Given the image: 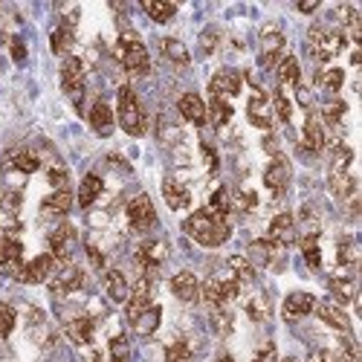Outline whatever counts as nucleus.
<instances>
[{"mask_svg":"<svg viewBox=\"0 0 362 362\" xmlns=\"http://www.w3.org/2000/svg\"><path fill=\"white\" fill-rule=\"evenodd\" d=\"M183 229H186V235L192 238L195 243L209 246V250H212V246L226 243V241H229V235H232L226 218L218 215V212H212V209H200V212H195L192 218L183 223Z\"/></svg>","mask_w":362,"mask_h":362,"instance_id":"1","label":"nucleus"},{"mask_svg":"<svg viewBox=\"0 0 362 362\" xmlns=\"http://www.w3.org/2000/svg\"><path fill=\"white\" fill-rule=\"evenodd\" d=\"M116 55H119V61H122V67L128 70V73H133V75H145L148 70H151V59H148V50H145V44L139 41L133 32H125L122 38H119V44H116Z\"/></svg>","mask_w":362,"mask_h":362,"instance_id":"2","label":"nucleus"},{"mask_svg":"<svg viewBox=\"0 0 362 362\" xmlns=\"http://www.w3.org/2000/svg\"><path fill=\"white\" fill-rule=\"evenodd\" d=\"M116 119H119L122 130L130 133V137H142L145 133V113L139 107L137 93H133L130 87H119V113H116Z\"/></svg>","mask_w":362,"mask_h":362,"instance_id":"3","label":"nucleus"},{"mask_svg":"<svg viewBox=\"0 0 362 362\" xmlns=\"http://www.w3.org/2000/svg\"><path fill=\"white\" fill-rule=\"evenodd\" d=\"M308 44H310V55L316 61H331L342 52V47H345V35L325 29V27H313L308 35Z\"/></svg>","mask_w":362,"mask_h":362,"instance_id":"4","label":"nucleus"},{"mask_svg":"<svg viewBox=\"0 0 362 362\" xmlns=\"http://www.w3.org/2000/svg\"><path fill=\"white\" fill-rule=\"evenodd\" d=\"M238 293H241V284L235 278H209L203 284V299L212 308H226Z\"/></svg>","mask_w":362,"mask_h":362,"instance_id":"5","label":"nucleus"},{"mask_svg":"<svg viewBox=\"0 0 362 362\" xmlns=\"http://www.w3.org/2000/svg\"><path fill=\"white\" fill-rule=\"evenodd\" d=\"M128 223H130L137 232H148L151 226L157 223L154 203H151L148 195H139V197H133V200H130V206H128Z\"/></svg>","mask_w":362,"mask_h":362,"instance_id":"6","label":"nucleus"},{"mask_svg":"<svg viewBox=\"0 0 362 362\" xmlns=\"http://www.w3.org/2000/svg\"><path fill=\"white\" fill-rule=\"evenodd\" d=\"M151 296H154V281H151V276H142L137 284L130 287V296H128V322H133L142 310L151 308Z\"/></svg>","mask_w":362,"mask_h":362,"instance_id":"7","label":"nucleus"},{"mask_svg":"<svg viewBox=\"0 0 362 362\" xmlns=\"http://www.w3.org/2000/svg\"><path fill=\"white\" fill-rule=\"evenodd\" d=\"M61 87L67 90V96L79 102L82 93H84V64L75 59V55H70V59L64 61L61 67Z\"/></svg>","mask_w":362,"mask_h":362,"instance_id":"8","label":"nucleus"},{"mask_svg":"<svg viewBox=\"0 0 362 362\" xmlns=\"http://www.w3.org/2000/svg\"><path fill=\"white\" fill-rule=\"evenodd\" d=\"M21 255H24V246H21V241H17L12 232H6V229H0V264L6 266V270L17 278V273L24 270L21 266Z\"/></svg>","mask_w":362,"mask_h":362,"instance_id":"9","label":"nucleus"},{"mask_svg":"<svg viewBox=\"0 0 362 362\" xmlns=\"http://www.w3.org/2000/svg\"><path fill=\"white\" fill-rule=\"evenodd\" d=\"M243 87V75L238 70H218L212 75V82H209V90H212V96L223 99V96H238Z\"/></svg>","mask_w":362,"mask_h":362,"instance_id":"10","label":"nucleus"},{"mask_svg":"<svg viewBox=\"0 0 362 362\" xmlns=\"http://www.w3.org/2000/svg\"><path fill=\"white\" fill-rule=\"evenodd\" d=\"M264 186L270 188V192L281 195L284 188L290 186V163L276 154V160H273L270 165H266V171H264Z\"/></svg>","mask_w":362,"mask_h":362,"instance_id":"11","label":"nucleus"},{"mask_svg":"<svg viewBox=\"0 0 362 362\" xmlns=\"http://www.w3.org/2000/svg\"><path fill=\"white\" fill-rule=\"evenodd\" d=\"M52 266H55V258L52 255H38L32 258L21 273H17V281H24V284H41L52 276Z\"/></svg>","mask_w":362,"mask_h":362,"instance_id":"12","label":"nucleus"},{"mask_svg":"<svg viewBox=\"0 0 362 362\" xmlns=\"http://www.w3.org/2000/svg\"><path fill=\"white\" fill-rule=\"evenodd\" d=\"M266 241H270L273 246H287L296 241V220L293 215H278L273 223H270V229H266Z\"/></svg>","mask_w":362,"mask_h":362,"instance_id":"13","label":"nucleus"},{"mask_svg":"<svg viewBox=\"0 0 362 362\" xmlns=\"http://www.w3.org/2000/svg\"><path fill=\"white\" fill-rule=\"evenodd\" d=\"M73 246H75V229L70 223L59 226V229H52L50 235V250H52V258H59V261H70L73 255Z\"/></svg>","mask_w":362,"mask_h":362,"instance_id":"14","label":"nucleus"},{"mask_svg":"<svg viewBox=\"0 0 362 362\" xmlns=\"http://www.w3.org/2000/svg\"><path fill=\"white\" fill-rule=\"evenodd\" d=\"M246 116L250 122L261 130H270L273 125V110H270V99L264 96V93H252V99L246 102Z\"/></svg>","mask_w":362,"mask_h":362,"instance_id":"15","label":"nucleus"},{"mask_svg":"<svg viewBox=\"0 0 362 362\" xmlns=\"http://www.w3.org/2000/svg\"><path fill=\"white\" fill-rule=\"evenodd\" d=\"M316 316L325 322V325H331V328H336V331H342V333H348L351 331V319H348V313L339 308V304H333V301H316Z\"/></svg>","mask_w":362,"mask_h":362,"instance_id":"16","label":"nucleus"},{"mask_svg":"<svg viewBox=\"0 0 362 362\" xmlns=\"http://www.w3.org/2000/svg\"><path fill=\"white\" fill-rule=\"evenodd\" d=\"M313 308H316V296H310V293H290L287 299H284L281 313H284V319H287V322H293V319H301V316L313 313Z\"/></svg>","mask_w":362,"mask_h":362,"instance_id":"17","label":"nucleus"},{"mask_svg":"<svg viewBox=\"0 0 362 362\" xmlns=\"http://www.w3.org/2000/svg\"><path fill=\"white\" fill-rule=\"evenodd\" d=\"M165 258H168V243L160 241V238L145 241V243L139 246V250H137V261H139L142 266H148V270H154V266H160Z\"/></svg>","mask_w":362,"mask_h":362,"instance_id":"18","label":"nucleus"},{"mask_svg":"<svg viewBox=\"0 0 362 362\" xmlns=\"http://www.w3.org/2000/svg\"><path fill=\"white\" fill-rule=\"evenodd\" d=\"M284 52V35L281 32H264L261 35V67L264 70H270V67H276V61H278V55Z\"/></svg>","mask_w":362,"mask_h":362,"instance_id":"19","label":"nucleus"},{"mask_svg":"<svg viewBox=\"0 0 362 362\" xmlns=\"http://www.w3.org/2000/svg\"><path fill=\"white\" fill-rule=\"evenodd\" d=\"M82 284H84V273L79 270V266L67 264L64 270L52 278V293H55V296H67V293H73V290H79Z\"/></svg>","mask_w":362,"mask_h":362,"instance_id":"20","label":"nucleus"},{"mask_svg":"<svg viewBox=\"0 0 362 362\" xmlns=\"http://www.w3.org/2000/svg\"><path fill=\"white\" fill-rule=\"evenodd\" d=\"M171 293H174L180 301H195V299L200 296V281H197V276L188 273V270L177 273L174 278H171Z\"/></svg>","mask_w":362,"mask_h":362,"instance_id":"21","label":"nucleus"},{"mask_svg":"<svg viewBox=\"0 0 362 362\" xmlns=\"http://www.w3.org/2000/svg\"><path fill=\"white\" fill-rule=\"evenodd\" d=\"M180 113H183V119L186 122H192V125H203L209 116H206V102L197 96V93H186V96H180L177 102Z\"/></svg>","mask_w":362,"mask_h":362,"instance_id":"22","label":"nucleus"},{"mask_svg":"<svg viewBox=\"0 0 362 362\" xmlns=\"http://www.w3.org/2000/svg\"><path fill=\"white\" fill-rule=\"evenodd\" d=\"M64 331H67V336L75 342V345H90V342H93V333H96V325H93V319L79 316V319L67 322Z\"/></svg>","mask_w":362,"mask_h":362,"instance_id":"23","label":"nucleus"},{"mask_svg":"<svg viewBox=\"0 0 362 362\" xmlns=\"http://www.w3.org/2000/svg\"><path fill=\"white\" fill-rule=\"evenodd\" d=\"M163 197H165V203H168L171 209H186L188 203H192L188 188H186L183 183H177V180H171V177L163 183Z\"/></svg>","mask_w":362,"mask_h":362,"instance_id":"24","label":"nucleus"},{"mask_svg":"<svg viewBox=\"0 0 362 362\" xmlns=\"http://www.w3.org/2000/svg\"><path fill=\"white\" fill-rule=\"evenodd\" d=\"M90 125H93V130H96L99 137H110L113 133V110L105 102H96L93 110H90Z\"/></svg>","mask_w":362,"mask_h":362,"instance_id":"25","label":"nucleus"},{"mask_svg":"<svg viewBox=\"0 0 362 362\" xmlns=\"http://www.w3.org/2000/svg\"><path fill=\"white\" fill-rule=\"evenodd\" d=\"M160 319H163V310L157 308V304H151V308L142 310L137 319L130 322V325H133V331H137L139 336H148V333H154L160 328Z\"/></svg>","mask_w":362,"mask_h":362,"instance_id":"26","label":"nucleus"},{"mask_svg":"<svg viewBox=\"0 0 362 362\" xmlns=\"http://www.w3.org/2000/svg\"><path fill=\"white\" fill-rule=\"evenodd\" d=\"M105 287H107V296L113 301H128V296H130V284L119 270H110L105 276Z\"/></svg>","mask_w":362,"mask_h":362,"instance_id":"27","label":"nucleus"},{"mask_svg":"<svg viewBox=\"0 0 362 362\" xmlns=\"http://www.w3.org/2000/svg\"><path fill=\"white\" fill-rule=\"evenodd\" d=\"M142 9L148 12V17H151L154 24H168L171 17L177 15V6H174V3H165V0H145Z\"/></svg>","mask_w":362,"mask_h":362,"instance_id":"28","label":"nucleus"},{"mask_svg":"<svg viewBox=\"0 0 362 362\" xmlns=\"http://www.w3.org/2000/svg\"><path fill=\"white\" fill-rule=\"evenodd\" d=\"M328 287H331V293H333V299H336L333 304H339V308L356 299V284H354V278H331Z\"/></svg>","mask_w":362,"mask_h":362,"instance_id":"29","label":"nucleus"},{"mask_svg":"<svg viewBox=\"0 0 362 362\" xmlns=\"http://www.w3.org/2000/svg\"><path fill=\"white\" fill-rule=\"evenodd\" d=\"M304 148L308 151L325 148V130H322V122L316 116H308V122H304Z\"/></svg>","mask_w":362,"mask_h":362,"instance_id":"30","label":"nucleus"},{"mask_svg":"<svg viewBox=\"0 0 362 362\" xmlns=\"http://www.w3.org/2000/svg\"><path fill=\"white\" fill-rule=\"evenodd\" d=\"M70 206H73L70 188H64V192H52V195L41 203V209H44L47 215H67V212H70Z\"/></svg>","mask_w":362,"mask_h":362,"instance_id":"31","label":"nucleus"},{"mask_svg":"<svg viewBox=\"0 0 362 362\" xmlns=\"http://www.w3.org/2000/svg\"><path fill=\"white\" fill-rule=\"evenodd\" d=\"M99 195H102V180H99L96 174H87V177L82 180V186H79V206H82V209L93 206Z\"/></svg>","mask_w":362,"mask_h":362,"instance_id":"32","label":"nucleus"},{"mask_svg":"<svg viewBox=\"0 0 362 362\" xmlns=\"http://www.w3.org/2000/svg\"><path fill=\"white\" fill-rule=\"evenodd\" d=\"M163 52H165L168 61H174V64H180V67H186L188 61H192V55H188L186 44L177 41V38H165V41H163Z\"/></svg>","mask_w":362,"mask_h":362,"instance_id":"33","label":"nucleus"},{"mask_svg":"<svg viewBox=\"0 0 362 362\" xmlns=\"http://www.w3.org/2000/svg\"><path fill=\"white\" fill-rule=\"evenodd\" d=\"M206 116H212V125L223 128L226 122L232 119V105L226 102V99H218V96H212V105L206 107Z\"/></svg>","mask_w":362,"mask_h":362,"instance_id":"34","label":"nucleus"},{"mask_svg":"<svg viewBox=\"0 0 362 362\" xmlns=\"http://www.w3.org/2000/svg\"><path fill=\"white\" fill-rule=\"evenodd\" d=\"M299 79H301V70H299V61L293 59V55H287V59H281V64H278V82H281V87L284 84H299Z\"/></svg>","mask_w":362,"mask_h":362,"instance_id":"35","label":"nucleus"},{"mask_svg":"<svg viewBox=\"0 0 362 362\" xmlns=\"http://www.w3.org/2000/svg\"><path fill=\"white\" fill-rule=\"evenodd\" d=\"M273 252H276V246L264 238V241L250 243V258H246V261H252V264H258V266H266V264L273 261Z\"/></svg>","mask_w":362,"mask_h":362,"instance_id":"36","label":"nucleus"},{"mask_svg":"<svg viewBox=\"0 0 362 362\" xmlns=\"http://www.w3.org/2000/svg\"><path fill=\"white\" fill-rule=\"evenodd\" d=\"M319 362H354V345H348V342L331 345L319 354Z\"/></svg>","mask_w":362,"mask_h":362,"instance_id":"37","label":"nucleus"},{"mask_svg":"<svg viewBox=\"0 0 362 362\" xmlns=\"http://www.w3.org/2000/svg\"><path fill=\"white\" fill-rule=\"evenodd\" d=\"M229 270L235 273V281H238V284H252V281H255L252 264L246 261V258H241V255H232V258H229Z\"/></svg>","mask_w":362,"mask_h":362,"instance_id":"38","label":"nucleus"},{"mask_svg":"<svg viewBox=\"0 0 362 362\" xmlns=\"http://www.w3.org/2000/svg\"><path fill=\"white\" fill-rule=\"evenodd\" d=\"M316 238H319V232H308L301 238V250H304V261H308L313 270H319L322 266V252H319V243H316Z\"/></svg>","mask_w":362,"mask_h":362,"instance_id":"39","label":"nucleus"},{"mask_svg":"<svg viewBox=\"0 0 362 362\" xmlns=\"http://www.w3.org/2000/svg\"><path fill=\"white\" fill-rule=\"evenodd\" d=\"M6 165L24 171V174H32V171H38V165H41V163H38V157L29 154V151H17V154L6 157Z\"/></svg>","mask_w":362,"mask_h":362,"instance_id":"40","label":"nucleus"},{"mask_svg":"<svg viewBox=\"0 0 362 362\" xmlns=\"http://www.w3.org/2000/svg\"><path fill=\"white\" fill-rule=\"evenodd\" d=\"M50 44H52V52H67L70 47H73V24H61L59 29L52 32V38H50Z\"/></svg>","mask_w":362,"mask_h":362,"instance_id":"41","label":"nucleus"},{"mask_svg":"<svg viewBox=\"0 0 362 362\" xmlns=\"http://www.w3.org/2000/svg\"><path fill=\"white\" fill-rule=\"evenodd\" d=\"M354 154L348 145H336L333 148V163H331V174H348V165H351Z\"/></svg>","mask_w":362,"mask_h":362,"instance_id":"42","label":"nucleus"},{"mask_svg":"<svg viewBox=\"0 0 362 362\" xmlns=\"http://www.w3.org/2000/svg\"><path fill=\"white\" fill-rule=\"evenodd\" d=\"M342 82H345V73H342L339 67H331V70H322L319 73V84L325 87L328 93H339Z\"/></svg>","mask_w":362,"mask_h":362,"instance_id":"43","label":"nucleus"},{"mask_svg":"<svg viewBox=\"0 0 362 362\" xmlns=\"http://www.w3.org/2000/svg\"><path fill=\"white\" fill-rule=\"evenodd\" d=\"M273 107H276V116H278L281 122H290V116H293V105H290L287 96H284L281 87L273 93Z\"/></svg>","mask_w":362,"mask_h":362,"instance_id":"44","label":"nucleus"},{"mask_svg":"<svg viewBox=\"0 0 362 362\" xmlns=\"http://www.w3.org/2000/svg\"><path fill=\"white\" fill-rule=\"evenodd\" d=\"M107 356H110V362H130V345H128V339H125V336L113 339Z\"/></svg>","mask_w":362,"mask_h":362,"instance_id":"45","label":"nucleus"},{"mask_svg":"<svg viewBox=\"0 0 362 362\" xmlns=\"http://www.w3.org/2000/svg\"><path fill=\"white\" fill-rule=\"evenodd\" d=\"M336 261H339L342 266H351V264L356 261V243H354V241H339V246H336Z\"/></svg>","mask_w":362,"mask_h":362,"instance_id":"46","label":"nucleus"},{"mask_svg":"<svg viewBox=\"0 0 362 362\" xmlns=\"http://www.w3.org/2000/svg\"><path fill=\"white\" fill-rule=\"evenodd\" d=\"M209 209L226 218V212L232 209V203H229V192H226V188H218V192L212 195V200H209Z\"/></svg>","mask_w":362,"mask_h":362,"instance_id":"47","label":"nucleus"},{"mask_svg":"<svg viewBox=\"0 0 362 362\" xmlns=\"http://www.w3.org/2000/svg\"><path fill=\"white\" fill-rule=\"evenodd\" d=\"M15 331V310L9 304H0V339H6Z\"/></svg>","mask_w":362,"mask_h":362,"instance_id":"48","label":"nucleus"},{"mask_svg":"<svg viewBox=\"0 0 362 362\" xmlns=\"http://www.w3.org/2000/svg\"><path fill=\"white\" fill-rule=\"evenodd\" d=\"M188 356H192V348H188L186 342H174V345H168V351H165L168 362H186Z\"/></svg>","mask_w":362,"mask_h":362,"instance_id":"49","label":"nucleus"},{"mask_svg":"<svg viewBox=\"0 0 362 362\" xmlns=\"http://www.w3.org/2000/svg\"><path fill=\"white\" fill-rule=\"evenodd\" d=\"M67 180H70V174H67L64 165H52V168H50V183L55 186V192H64Z\"/></svg>","mask_w":362,"mask_h":362,"instance_id":"50","label":"nucleus"},{"mask_svg":"<svg viewBox=\"0 0 362 362\" xmlns=\"http://www.w3.org/2000/svg\"><path fill=\"white\" fill-rule=\"evenodd\" d=\"M345 110H348V107H345V102H339V99H336V102L325 105V110H322V113H325V119H328L331 125H336L342 116H345Z\"/></svg>","mask_w":362,"mask_h":362,"instance_id":"51","label":"nucleus"},{"mask_svg":"<svg viewBox=\"0 0 362 362\" xmlns=\"http://www.w3.org/2000/svg\"><path fill=\"white\" fill-rule=\"evenodd\" d=\"M0 206H3V212L15 215L17 206H21V195H17V192H3V195H0Z\"/></svg>","mask_w":362,"mask_h":362,"instance_id":"52","label":"nucleus"},{"mask_svg":"<svg viewBox=\"0 0 362 362\" xmlns=\"http://www.w3.org/2000/svg\"><path fill=\"white\" fill-rule=\"evenodd\" d=\"M212 322H215V328H218L220 333H229V331H232V316H229V313H220V308H218V313H215Z\"/></svg>","mask_w":362,"mask_h":362,"instance_id":"53","label":"nucleus"},{"mask_svg":"<svg viewBox=\"0 0 362 362\" xmlns=\"http://www.w3.org/2000/svg\"><path fill=\"white\" fill-rule=\"evenodd\" d=\"M246 313H250L252 319H264L266 316V304L261 299H252L250 304H246Z\"/></svg>","mask_w":362,"mask_h":362,"instance_id":"54","label":"nucleus"},{"mask_svg":"<svg viewBox=\"0 0 362 362\" xmlns=\"http://www.w3.org/2000/svg\"><path fill=\"white\" fill-rule=\"evenodd\" d=\"M252 362H278V354H276V345H264Z\"/></svg>","mask_w":362,"mask_h":362,"instance_id":"55","label":"nucleus"},{"mask_svg":"<svg viewBox=\"0 0 362 362\" xmlns=\"http://www.w3.org/2000/svg\"><path fill=\"white\" fill-rule=\"evenodd\" d=\"M12 59H15V61H24V59H27V50H24L21 38H12Z\"/></svg>","mask_w":362,"mask_h":362,"instance_id":"56","label":"nucleus"},{"mask_svg":"<svg viewBox=\"0 0 362 362\" xmlns=\"http://www.w3.org/2000/svg\"><path fill=\"white\" fill-rule=\"evenodd\" d=\"M87 255H90V264L96 266V270H102V266H105V255L96 250V246H87Z\"/></svg>","mask_w":362,"mask_h":362,"instance_id":"57","label":"nucleus"},{"mask_svg":"<svg viewBox=\"0 0 362 362\" xmlns=\"http://www.w3.org/2000/svg\"><path fill=\"white\" fill-rule=\"evenodd\" d=\"M255 206V195L252 192H241L238 195V209H243V212H246V209H252Z\"/></svg>","mask_w":362,"mask_h":362,"instance_id":"58","label":"nucleus"},{"mask_svg":"<svg viewBox=\"0 0 362 362\" xmlns=\"http://www.w3.org/2000/svg\"><path fill=\"white\" fill-rule=\"evenodd\" d=\"M215 38H218V32H215V29L203 35V50H206V52H212V50H215V47H212V44H215Z\"/></svg>","mask_w":362,"mask_h":362,"instance_id":"59","label":"nucleus"},{"mask_svg":"<svg viewBox=\"0 0 362 362\" xmlns=\"http://www.w3.org/2000/svg\"><path fill=\"white\" fill-rule=\"evenodd\" d=\"M264 148H266V151H273V154H276V151H278V145H276V137H266Z\"/></svg>","mask_w":362,"mask_h":362,"instance_id":"60","label":"nucleus"},{"mask_svg":"<svg viewBox=\"0 0 362 362\" xmlns=\"http://www.w3.org/2000/svg\"><path fill=\"white\" fill-rule=\"evenodd\" d=\"M316 6H319V3H301V6H299V9H301V12H313V9H316Z\"/></svg>","mask_w":362,"mask_h":362,"instance_id":"61","label":"nucleus"},{"mask_svg":"<svg viewBox=\"0 0 362 362\" xmlns=\"http://www.w3.org/2000/svg\"><path fill=\"white\" fill-rule=\"evenodd\" d=\"M87 362H105V359H102V354H93V356L87 359Z\"/></svg>","mask_w":362,"mask_h":362,"instance_id":"62","label":"nucleus"},{"mask_svg":"<svg viewBox=\"0 0 362 362\" xmlns=\"http://www.w3.org/2000/svg\"><path fill=\"white\" fill-rule=\"evenodd\" d=\"M218 362H232V356H229V354H223V356H218Z\"/></svg>","mask_w":362,"mask_h":362,"instance_id":"63","label":"nucleus"},{"mask_svg":"<svg viewBox=\"0 0 362 362\" xmlns=\"http://www.w3.org/2000/svg\"><path fill=\"white\" fill-rule=\"evenodd\" d=\"M284 362H299V359H284Z\"/></svg>","mask_w":362,"mask_h":362,"instance_id":"64","label":"nucleus"}]
</instances>
